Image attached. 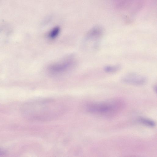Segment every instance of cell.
Returning a JSON list of instances; mask_svg holds the SVG:
<instances>
[{
    "mask_svg": "<svg viewBox=\"0 0 157 157\" xmlns=\"http://www.w3.org/2000/svg\"><path fill=\"white\" fill-rule=\"evenodd\" d=\"M123 106L122 101L118 100H114L93 103L89 104L86 108L87 110L91 113L103 116H110L119 112Z\"/></svg>",
    "mask_w": 157,
    "mask_h": 157,
    "instance_id": "7a4b0ae2",
    "label": "cell"
},
{
    "mask_svg": "<svg viewBox=\"0 0 157 157\" xmlns=\"http://www.w3.org/2000/svg\"><path fill=\"white\" fill-rule=\"evenodd\" d=\"M6 153V151L5 149L0 148V156L4 155Z\"/></svg>",
    "mask_w": 157,
    "mask_h": 157,
    "instance_id": "9c48e42d",
    "label": "cell"
},
{
    "mask_svg": "<svg viewBox=\"0 0 157 157\" xmlns=\"http://www.w3.org/2000/svg\"><path fill=\"white\" fill-rule=\"evenodd\" d=\"M33 118L40 121L52 120L63 113L61 104L52 99H39L33 103Z\"/></svg>",
    "mask_w": 157,
    "mask_h": 157,
    "instance_id": "6da1fadb",
    "label": "cell"
},
{
    "mask_svg": "<svg viewBox=\"0 0 157 157\" xmlns=\"http://www.w3.org/2000/svg\"><path fill=\"white\" fill-rule=\"evenodd\" d=\"M74 63L72 59L65 60L51 65L48 68V71L53 75H61L69 70L72 67Z\"/></svg>",
    "mask_w": 157,
    "mask_h": 157,
    "instance_id": "3957f363",
    "label": "cell"
},
{
    "mask_svg": "<svg viewBox=\"0 0 157 157\" xmlns=\"http://www.w3.org/2000/svg\"><path fill=\"white\" fill-rule=\"evenodd\" d=\"M60 29L58 27H56L53 28L49 32L48 36L51 39L56 38L59 35Z\"/></svg>",
    "mask_w": 157,
    "mask_h": 157,
    "instance_id": "ba28073f",
    "label": "cell"
},
{
    "mask_svg": "<svg viewBox=\"0 0 157 157\" xmlns=\"http://www.w3.org/2000/svg\"><path fill=\"white\" fill-rule=\"evenodd\" d=\"M121 68L120 65H107L104 67V71L107 73H112L117 72Z\"/></svg>",
    "mask_w": 157,
    "mask_h": 157,
    "instance_id": "52a82bcc",
    "label": "cell"
},
{
    "mask_svg": "<svg viewBox=\"0 0 157 157\" xmlns=\"http://www.w3.org/2000/svg\"><path fill=\"white\" fill-rule=\"evenodd\" d=\"M121 81L125 84L135 86H142L146 84L147 78L142 75L135 72H130L124 75Z\"/></svg>",
    "mask_w": 157,
    "mask_h": 157,
    "instance_id": "277c9868",
    "label": "cell"
},
{
    "mask_svg": "<svg viewBox=\"0 0 157 157\" xmlns=\"http://www.w3.org/2000/svg\"><path fill=\"white\" fill-rule=\"evenodd\" d=\"M138 121L142 124L150 127H154L155 125L154 121L147 118L140 117L138 119Z\"/></svg>",
    "mask_w": 157,
    "mask_h": 157,
    "instance_id": "8992f818",
    "label": "cell"
},
{
    "mask_svg": "<svg viewBox=\"0 0 157 157\" xmlns=\"http://www.w3.org/2000/svg\"><path fill=\"white\" fill-rule=\"evenodd\" d=\"M104 33L103 27L100 25H97L90 29L87 34V38L94 41L96 49L100 47V41Z\"/></svg>",
    "mask_w": 157,
    "mask_h": 157,
    "instance_id": "5b68a950",
    "label": "cell"
},
{
    "mask_svg": "<svg viewBox=\"0 0 157 157\" xmlns=\"http://www.w3.org/2000/svg\"><path fill=\"white\" fill-rule=\"evenodd\" d=\"M153 89L155 92H156V85H155L153 87Z\"/></svg>",
    "mask_w": 157,
    "mask_h": 157,
    "instance_id": "30bf717a",
    "label": "cell"
}]
</instances>
